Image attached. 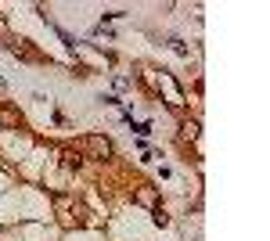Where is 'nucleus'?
Masks as SVG:
<instances>
[{
    "label": "nucleus",
    "mask_w": 270,
    "mask_h": 241,
    "mask_svg": "<svg viewBox=\"0 0 270 241\" xmlns=\"http://www.w3.org/2000/svg\"><path fill=\"white\" fill-rule=\"evenodd\" d=\"M18 123H22V115L11 105H0V126H4V130H18Z\"/></svg>",
    "instance_id": "f03ea898"
},
{
    "label": "nucleus",
    "mask_w": 270,
    "mask_h": 241,
    "mask_svg": "<svg viewBox=\"0 0 270 241\" xmlns=\"http://www.w3.org/2000/svg\"><path fill=\"white\" fill-rule=\"evenodd\" d=\"M151 220H155V223H170V216H166V209H162V205L151 209Z\"/></svg>",
    "instance_id": "39448f33"
},
{
    "label": "nucleus",
    "mask_w": 270,
    "mask_h": 241,
    "mask_svg": "<svg viewBox=\"0 0 270 241\" xmlns=\"http://www.w3.org/2000/svg\"><path fill=\"white\" fill-rule=\"evenodd\" d=\"M61 166H65L69 173H72V169H83V155L72 151V148H65V151H61Z\"/></svg>",
    "instance_id": "20e7f679"
},
{
    "label": "nucleus",
    "mask_w": 270,
    "mask_h": 241,
    "mask_svg": "<svg viewBox=\"0 0 270 241\" xmlns=\"http://www.w3.org/2000/svg\"><path fill=\"white\" fill-rule=\"evenodd\" d=\"M83 158H97V162H108L112 158V144L105 141V137H97V133H90V137H83V151H80Z\"/></svg>",
    "instance_id": "f257e3e1"
},
{
    "label": "nucleus",
    "mask_w": 270,
    "mask_h": 241,
    "mask_svg": "<svg viewBox=\"0 0 270 241\" xmlns=\"http://www.w3.org/2000/svg\"><path fill=\"white\" fill-rule=\"evenodd\" d=\"M184 137H198V123L191 119V123H184Z\"/></svg>",
    "instance_id": "423d86ee"
},
{
    "label": "nucleus",
    "mask_w": 270,
    "mask_h": 241,
    "mask_svg": "<svg viewBox=\"0 0 270 241\" xmlns=\"http://www.w3.org/2000/svg\"><path fill=\"white\" fill-rule=\"evenodd\" d=\"M133 202H141V205H151V209H155V205H159V191L144 184V187H141V191L133 194Z\"/></svg>",
    "instance_id": "7ed1b4c3"
}]
</instances>
